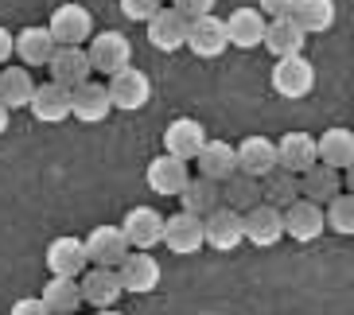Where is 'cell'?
Listing matches in <instances>:
<instances>
[{
  "label": "cell",
  "mask_w": 354,
  "mask_h": 315,
  "mask_svg": "<svg viewBox=\"0 0 354 315\" xmlns=\"http://www.w3.org/2000/svg\"><path fill=\"white\" fill-rule=\"evenodd\" d=\"M47 35L55 47H82L86 39H94V16L82 4H59L47 20Z\"/></svg>",
  "instance_id": "cell-1"
},
{
  "label": "cell",
  "mask_w": 354,
  "mask_h": 315,
  "mask_svg": "<svg viewBox=\"0 0 354 315\" xmlns=\"http://www.w3.org/2000/svg\"><path fill=\"white\" fill-rule=\"evenodd\" d=\"M86 59H90V70H102V74L113 78V74H121L125 66H133V43L121 32H102V35L90 39Z\"/></svg>",
  "instance_id": "cell-2"
},
{
  "label": "cell",
  "mask_w": 354,
  "mask_h": 315,
  "mask_svg": "<svg viewBox=\"0 0 354 315\" xmlns=\"http://www.w3.org/2000/svg\"><path fill=\"white\" fill-rule=\"evenodd\" d=\"M105 94H109V105H113V109L136 113V109H145V105L152 102V82H148V74H145V70L125 66L121 74H113V78H109Z\"/></svg>",
  "instance_id": "cell-3"
},
{
  "label": "cell",
  "mask_w": 354,
  "mask_h": 315,
  "mask_svg": "<svg viewBox=\"0 0 354 315\" xmlns=\"http://www.w3.org/2000/svg\"><path fill=\"white\" fill-rule=\"evenodd\" d=\"M241 238L257 249H272V245L284 238V222H281V210L272 202H253L245 214H241Z\"/></svg>",
  "instance_id": "cell-4"
},
{
  "label": "cell",
  "mask_w": 354,
  "mask_h": 315,
  "mask_svg": "<svg viewBox=\"0 0 354 315\" xmlns=\"http://www.w3.org/2000/svg\"><path fill=\"white\" fill-rule=\"evenodd\" d=\"M117 230L125 233V242L133 253H148L160 245V233H164V214H160L156 207H133L121 218V226Z\"/></svg>",
  "instance_id": "cell-5"
},
{
  "label": "cell",
  "mask_w": 354,
  "mask_h": 315,
  "mask_svg": "<svg viewBox=\"0 0 354 315\" xmlns=\"http://www.w3.org/2000/svg\"><path fill=\"white\" fill-rule=\"evenodd\" d=\"M82 245H86L90 269H117V265L133 253L125 242V233L117 230V226H97V230H90V238H86Z\"/></svg>",
  "instance_id": "cell-6"
},
{
  "label": "cell",
  "mask_w": 354,
  "mask_h": 315,
  "mask_svg": "<svg viewBox=\"0 0 354 315\" xmlns=\"http://www.w3.org/2000/svg\"><path fill=\"white\" fill-rule=\"evenodd\" d=\"M312 86H315V66L304 55H296V59H277V66H272V90L281 97H288V102L308 97Z\"/></svg>",
  "instance_id": "cell-7"
},
{
  "label": "cell",
  "mask_w": 354,
  "mask_h": 315,
  "mask_svg": "<svg viewBox=\"0 0 354 315\" xmlns=\"http://www.w3.org/2000/svg\"><path fill=\"white\" fill-rule=\"evenodd\" d=\"M117 280H121V292L133 296H148L160 288V261L152 253H129L125 261L117 265Z\"/></svg>",
  "instance_id": "cell-8"
},
{
  "label": "cell",
  "mask_w": 354,
  "mask_h": 315,
  "mask_svg": "<svg viewBox=\"0 0 354 315\" xmlns=\"http://www.w3.org/2000/svg\"><path fill=\"white\" fill-rule=\"evenodd\" d=\"M203 144H207V128L198 125L195 117H176L164 133V156L183 160V164H191L203 152Z\"/></svg>",
  "instance_id": "cell-9"
},
{
  "label": "cell",
  "mask_w": 354,
  "mask_h": 315,
  "mask_svg": "<svg viewBox=\"0 0 354 315\" xmlns=\"http://www.w3.org/2000/svg\"><path fill=\"white\" fill-rule=\"evenodd\" d=\"M234 164H238V175L265 179L277 171V144L269 137H245L234 148Z\"/></svg>",
  "instance_id": "cell-10"
},
{
  "label": "cell",
  "mask_w": 354,
  "mask_h": 315,
  "mask_svg": "<svg viewBox=\"0 0 354 315\" xmlns=\"http://www.w3.org/2000/svg\"><path fill=\"white\" fill-rule=\"evenodd\" d=\"M241 242H245L241 238V210L218 207L214 214L203 218V245H210V249H218V253H230V249H238Z\"/></svg>",
  "instance_id": "cell-11"
},
{
  "label": "cell",
  "mask_w": 354,
  "mask_h": 315,
  "mask_svg": "<svg viewBox=\"0 0 354 315\" xmlns=\"http://www.w3.org/2000/svg\"><path fill=\"white\" fill-rule=\"evenodd\" d=\"M47 269H51V276H66V280H78V276H82L86 269H90L82 238H74V233H63V238H55V242L47 245Z\"/></svg>",
  "instance_id": "cell-12"
},
{
  "label": "cell",
  "mask_w": 354,
  "mask_h": 315,
  "mask_svg": "<svg viewBox=\"0 0 354 315\" xmlns=\"http://www.w3.org/2000/svg\"><path fill=\"white\" fill-rule=\"evenodd\" d=\"M281 222H284V238L308 245L323 233V207H315L308 199H292L288 210H281Z\"/></svg>",
  "instance_id": "cell-13"
},
{
  "label": "cell",
  "mask_w": 354,
  "mask_h": 315,
  "mask_svg": "<svg viewBox=\"0 0 354 315\" xmlns=\"http://www.w3.org/2000/svg\"><path fill=\"white\" fill-rule=\"evenodd\" d=\"M47 70H51V82L63 86V90H78L94 74L90 70V59H86V47H55Z\"/></svg>",
  "instance_id": "cell-14"
},
{
  "label": "cell",
  "mask_w": 354,
  "mask_h": 315,
  "mask_svg": "<svg viewBox=\"0 0 354 315\" xmlns=\"http://www.w3.org/2000/svg\"><path fill=\"white\" fill-rule=\"evenodd\" d=\"M78 288H82V304L97 307V312H109V307H117V300H121V280H117V269H86L82 276H78Z\"/></svg>",
  "instance_id": "cell-15"
},
{
  "label": "cell",
  "mask_w": 354,
  "mask_h": 315,
  "mask_svg": "<svg viewBox=\"0 0 354 315\" xmlns=\"http://www.w3.org/2000/svg\"><path fill=\"white\" fill-rule=\"evenodd\" d=\"M160 242H164L171 253H179V257H191V253L203 249V222L179 210V214L164 218V233H160Z\"/></svg>",
  "instance_id": "cell-16"
},
{
  "label": "cell",
  "mask_w": 354,
  "mask_h": 315,
  "mask_svg": "<svg viewBox=\"0 0 354 315\" xmlns=\"http://www.w3.org/2000/svg\"><path fill=\"white\" fill-rule=\"evenodd\" d=\"M315 164L331 171H343L354 164V133L351 128H327L323 137H315Z\"/></svg>",
  "instance_id": "cell-17"
},
{
  "label": "cell",
  "mask_w": 354,
  "mask_h": 315,
  "mask_svg": "<svg viewBox=\"0 0 354 315\" xmlns=\"http://www.w3.org/2000/svg\"><path fill=\"white\" fill-rule=\"evenodd\" d=\"M222 28H226V43L238 51H250L265 39V16L257 8H234L230 20H222Z\"/></svg>",
  "instance_id": "cell-18"
},
{
  "label": "cell",
  "mask_w": 354,
  "mask_h": 315,
  "mask_svg": "<svg viewBox=\"0 0 354 315\" xmlns=\"http://www.w3.org/2000/svg\"><path fill=\"white\" fill-rule=\"evenodd\" d=\"M109 94H105L102 82H82L78 90H71V117H78L82 125H97V121H105L109 117Z\"/></svg>",
  "instance_id": "cell-19"
},
{
  "label": "cell",
  "mask_w": 354,
  "mask_h": 315,
  "mask_svg": "<svg viewBox=\"0 0 354 315\" xmlns=\"http://www.w3.org/2000/svg\"><path fill=\"white\" fill-rule=\"evenodd\" d=\"M277 168L284 171H312L315 168V137L312 133H284L277 140Z\"/></svg>",
  "instance_id": "cell-20"
},
{
  "label": "cell",
  "mask_w": 354,
  "mask_h": 315,
  "mask_svg": "<svg viewBox=\"0 0 354 315\" xmlns=\"http://www.w3.org/2000/svg\"><path fill=\"white\" fill-rule=\"evenodd\" d=\"M28 109H32V117L39 125H59V121L71 117V90H63L55 82H43V86H35Z\"/></svg>",
  "instance_id": "cell-21"
},
{
  "label": "cell",
  "mask_w": 354,
  "mask_h": 315,
  "mask_svg": "<svg viewBox=\"0 0 354 315\" xmlns=\"http://www.w3.org/2000/svg\"><path fill=\"white\" fill-rule=\"evenodd\" d=\"M187 47H191L195 59H218V55L230 47V43H226V28H222V20L214 16V12L187 28Z\"/></svg>",
  "instance_id": "cell-22"
},
{
  "label": "cell",
  "mask_w": 354,
  "mask_h": 315,
  "mask_svg": "<svg viewBox=\"0 0 354 315\" xmlns=\"http://www.w3.org/2000/svg\"><path fill=\"white\" fill-rule=\"evenodd\" d=\"M179 202H183V214L203 222L207 214H214V210L222 207V187L210 183V179H203V175H191L187 187L179 191Z\"/></svg>",
  "instance_id": "cell-23"
},
{
  "label": "cell",
  "mask_w": 354,
  "mask_h": 315,
  "mask_svg": "<svg viewBox=\"0 0 354 315\" xmlns=\"http://www.w3.org/2000/svg\"><path fill=\"white\" fill-rule=\"evenodd\" d=\"M12 55L20 59V66H47L55 55V39L47 35V28H24L20 35H12Z\"/></svg>",
  "instance_id": "cell-24"
},
{
  "label": "cell",
  "mask_w": 354,
  "mask_h": 315,
  "mask_svg": "<svg viewBox=\"0 0 354 315\" xmlns=\"http://www.w3.org/2000/svg\"><path fill=\"white\" fill-rule=\"evenodd\" d=\"M265 47H269L272 59H296V55H304V43H308V35L288 20H265Z\"/></svg>",
  "instance_id": "cell-25"
},
{
  "label": "cell",
  "mask_w": 354,
  "mask_h": 315,
  "mask_svg": "<svg viewBox=\"0 0 354 315\" xmlns=\"http://www.w3.org/2000/svg\"><path fill=\"white\" fill-rule=\"evenodd\" d=\"M148 43L156 47V51H179V47H187V23L179 20L171 8H160L152 20H148Z\"/></svg>",
  "instance_id": "cell-26"
},
{
  "label": "cell",
  "mask_w": 354,
  "mask_h": 315,
  "mask_svg": "<svg viewBox=\"0 0 354 315\" xmlns=\"http://www.w3.org/2000/svg\"><path fill=\"white\" fill-rule=\"evenodd\" d=\"M191 179V168L183 164V160H171V156H156L152 164H148V187L156 191V195H176L187 187Z\"/></svg>",
  "instance_id": "cell-27"
},
{
  "label": "cell",
  "mask_w": 354,
  "mask_h": 315,
  "mask_svg": "<svg viewBox=\"0 0 354 315\" xmlns=\"http://www.w3.org/2000/svg\"><path fill=\"white\" fill-rule=\"evenodd\" d=\"M198 175L210 179V183H222V179L238 175V164H234V144L226 140H207L203 152H198Z\"/></svg>",
  "instance_id": "cell-28"
},
{
  "label": "cell",
  "mask_w": 354,
  "mask_h": 315,
  "mask_svg": "<svg viewBox=\"0 0 354 315\" xmlns=\"http://www.w3.org/2000/svg\"><path fill=\"white\" fill-rule=\"evenodd\" d=\"M32 94H35V78L32 70H24V66H4L0 70V105L4 109H28L32 105Z\"/></svg>",
  "instance_id": "cell-29"
},
{
  "label": "cell",
  "mask_w": 354,
  "mask_h": 315,
  "mask_svg": "<svg viewBox=\"0 0 354 315\" xmlns=\"http://www.w3.org/2000/svg\"><path fill=\"white\" fill-rule=\"evenodd\" d=\"M39 304L47 307L51 315H78V307H82V288H78V280L51 276V280L43 284Z\"/></svg>",
  "instance_id": "cell-30"
},
{
  "label": "cell",
  "mask_w": 354,
  "mask_h": 315,
  "mask_svg": "<svg viewBox=\"0 0 354 315\" xmlns=\"http://www.w3.org/2000/svg\"><path fill=\"white\" fill-rule=\"evenodd\" d=\"M292 23H296L304 35L331 32L335 4H331V0H296V4H292Z\"/></svg>",
  "instance_id": "cell-31"
},
{
  "label": "cell",
  "mask_w": 354,
  "mask_h": 315,
  "mask_svg": "<svg viewBox=\"0 0 354 315\" xmlns=\"http://www.w3.org/2000/svg\"><path fill=\"white\" fill-rule=\"evenodd\" d=\"M300 191H304L300 199L315 202V207H327L335 195H343V179H339V171H331V168H323V164H315L312 171H304Z\"/></svg>",
  "instance_id": "cell-32"
},
{
  "label": "cell",
  "mask_w": 354,
  "mask_h": 315,
  "mask_svg": "<svg viewBox=\"0 0 354 315\" xmlns=\"http://www.w3.org/2000/svg\"><path fill=\"white\" fill-rule=\"evenodd\" d=\"M323 226H331L335 233L351 238L354 233V195H335V199L323 207Z\"/></svg>",
  "instance_id": "cell-33"
},
{
  "label": "cell",
  "mask_w": 354,
  "mask_h": 315,
  "mask_svg": "<svg viewBox=\"0 0 354 315\" xmlns=\"http://www.w3.org/2000/svg\"><path fill=\"white\" fill-rule=\"evenodd\" d=\"M210 8H214L210 0H176V4H171V12H176L187 28H191V23H198L203 16H210Z\"/></svg>",
  "instance_id": "cell-34"
},
{
  "label": "cell",
  "mask_w": 354,
  "mask_h": 315,
  "mask_svg": "<svg viewBox=\"0 0 354 315\" xmlns=\"http://www.w3.org/2000/svg\"><path fill=\"white\" fill-rule=\"evenodd\" d=\"M160 8H164V4H156V0H121V12L136 23H148Z\"/></svg>",
  "instance_id": "cell-35"
},
{
  "label": "cell",
  "mask_w": 354,
  "mask_h": 315,
  "mask_svg": "<svg viewBox=\"0 0 354 315\" xmlns=\"http://www.w3.org/2000/svg\"><path fill=\"white\" fill-rule=\"evenodd\" d=\"M257 12L261 16H269V20H288L292 16V0H265Z\"/></svg>",
  "instance_id": "cell-36"
},
{
  "label": "cell",
  "mask_w": 354,
  "mask_h": 315,
  "mask_svg": "<svg viewBox=\"0 0 354 315\" xmlns=\"http://www.w3.org/2000/svg\"><path fill=\"white\" fill-rule=\"evenodd\" d=\"M12 315H51V312L39 304V296H28V300H16L12 304Z\"/></svg>",
  "instance_id": "cell-37"
},
{
  "label": "cell",
  "mask_w": 354,
  "mask_h": 315,
  "mask_svg": "<svg viewBox=\"0 0 354 315\" xmlns=\"http://www.w3.org/2000/svg\"><path fill=\"white\" fill-rule=\"evenodd\" d=\"M12 63V32L8 28H0V66Z\"/></svg>",
  "instance_id": "cell-38"
},
{
  "label": "cell",
  "mask_w": 354,
  "mask_h": 315,
  "mask_svg": "<svg viewBox=\"0 0 354 315\" xmlns=\"http://www.w3.org/2000/svg\"><path fill=\"white\" fill-rule=\"evenodd\" d=\"M8 117H12V113H8V109H4V105H0V133L8 128Z\"/></svg>",
  "instance_id": "cell-39"
},
{
  "label": "cell",
  "mask_w": 354,
  "mask_h": 315,
  "mask_svg": "<svg viewBox=\"0 0 354 315\" xmlns=\"http://www.w3.org/2000/svg\"><path fill=\"white\" fill-rule=\"evenodd\" d=\"M97 315H121V312H117V307H109V312H97Z\"/></svg>",
  "instance_id": "cell-40"
}]
</instances>
